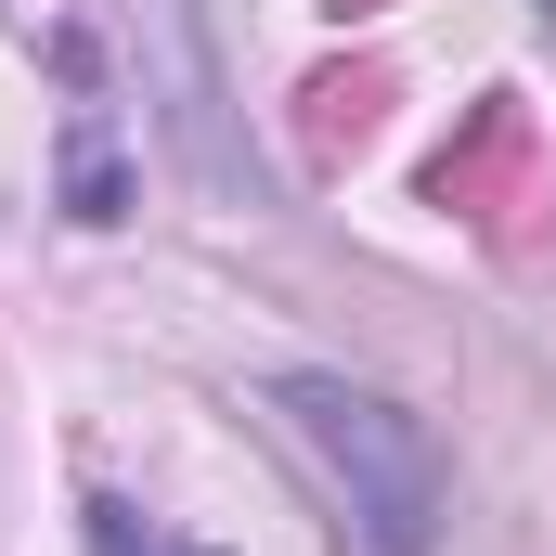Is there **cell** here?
<instances>
[{
	"label": "cell",
	"mask_w": 556,
	"mask_h": 556,
	"mask_svg": "<svg viewBox=\"0 0 556 556\" xmlns=\"http://www.w3.org/2000/svg\"><path fill=\"white\" fill-rule=\"evenodd\" d=\"M273 402H285V427L324 453V479L350 492V518H363V544H376V556H427V544H440L453 479H440L427 415H402L389 389H350V376H285Z\"/></svg>",
	"instance_id": "6da1fadb"
},
{
	"label": "cell",
	"mask_w": 556,
	"mask_h": 556,
	"mask_svg": "<svg viewBox=\"0 0 556 556\" xmlns=\"http://www.w3.org/2000/svg\"><path fill=\"white\" fill-rule=\"evenodd\" d=\"M91 544H104V556H207V544H168V531L130 518V505H91Z\"/></svg>",
	"instance_id": "7a4b0ae2"
},
{
	"label": "cell",
	"mask_w": 556,
	"mask_h": 556,
	"mask_svg": "<svg viewBox=\"0 0 556 556\" xmlns=\"http://www.w3.org/2000/svg\"><path fill=\"white\" fill-rule=\"evenodd\" d=\"M544 13H556V0H544Z\"/></svg>",
	"instance_id": "3957f363"
}]
</instances>
